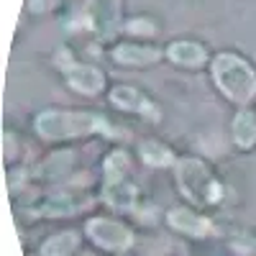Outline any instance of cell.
Returning a JSON list of instances; mask_svg holds the SVG:
<instances>
[{"mask_svg": "<svg viewBox=\"0 0 256 256\" xmlns=\"http://www.w3.org/2000/svg\"><path fill=\"white\" fill-rule=\"evenodd\" d=\"M212 80H216L218 90L230 100L246 108V105L256 98V70L251 62L238 56V54H218L212 59Z\"/></svg>", "mask_w": 256, "mask_h": 256, "instance_id": "cell-1", "label": "cell"}, {"mask_svg": "<svg viewBox=\"0 0 256 256\" xmlns=\"http://www.w3.org/2000/svg\"><path fill=\"white\" fill-rule=\"evenodd\" d=\"M36 131L46 141H67L88 134H113L105 118L77 110H44L36 116Z\"/></svg>", "mask_w": 256, "mask_h": 256, "instance_id": "cell-2", "label": "cell"}, {"mask_svg": "<svg viewBox=\"0 0 256 256\" xmlns=\"http://www.w3.org/2000/svg\"><path fill=\"white\" fill-rule=\"evenodd\" d=\"M177 184L182 195L195 205H212L223 198V184L210 172V166L200 159L177 162Z\"/></svg>", "mask_w": 256, "mask_h": 256, "instance_id": "cell-3", "label": "cell"}, {"mask_svg": "<svg viewBox=\"0 0 256 256\" xmlns=\"http://www.w3.org/2000/svg\"><path fill=\"white\" fill-rule=\"evenodd\" d=\"M84 230H88L90 241L98 248L108 251V254H123L134 244V233L128 230V226H123L113 218H92V220H88Z\"/></svg>", "mask_w": 256, "mask_h": 256, "instance_id": "cell-4", "label": "cell"}, {"mask_svg": "<svg viewBox=\"0 0 256 256\" xmlns=\"http://www.w3.org/2000/svg\"><path fill=\"white\" fill-rule=\"evenodd\" d=\"M59 70L67 77L70 88L82 95H98L105 88V74L98 67H92V64H77L70 59V54H67V64H62Z\"/></svg>", "mask_w": 256, "mask_h": 256, "instance_id": "cell-5", "label": "cell"}, {"mask_svg": "<svg viewBox=\"0 0 256 256\" xmlns=\"http://www.w3.org/2000/svg\"><path fill=\"white\" fill-rule=\"evenodd\" d=\"M92 28L100 38H113L120 26V0H88Z\"/></svg>", "mask_w": 256, "mask_h": 256, "instance_id": "cell-6", "label": "cell"}, {"mask_svg": "<svg viewBox=\"0 0 256 256\" xmlns=\"http://www.w3.org/2000/svg\"><path fill=\"white\" fill-rule=\"evenodd\" d=\"M110 102L116 108L126 110V113H138V116H148V118H159L154 102L148 100L141 90L131 88V84H118L110 90Z\"/></svg>", "mask_w": 256, "mask_h": 256, "instance_id": "cell-7", "label": "cell"}, {"mask_svg": "<svg viewBox=\"0 0 256 256\" xmlns=\"http://www.w3.org/2000/svg\"><path fill=\"white\" fill-rule=\"evenodd\" d=\"M166 223L172 226L174 230L184 233V236H192V238H205V236H210V230H212V223H210L205 216H200V212H192V210H187V208L169 210Z\"/></svg>", "mask_w": 256, "mask_h": 256, "instance_id": "cell-8", "label": "cell"}, {"mask_svg": "<svg viewBox=\"0 0 256 256\" xmlns=\"http://www.w3.org/2000/svg\"><path fill=\"white\" fill-rule=\"evenodd\" d=\"M162 56L164 54L156 46H146V44H118L113 49V59L120 67H148Z\"/></svg>", "mask_w": 256, "mask_h": 256, "instance_id": "cell-9", "label": "cell"}, {"mask_svg": "<svg viewBox=\"0 0 256 256\" xmlns=\"http://www.w3.org/2000/svg\"><path fill=\"white\" fill-rule=\"evenodd\" d=\"M166 59L180 64V67H187V70H198L208 62V52L202 44L198 41H172V44L166 46Z\"/></svg>", "mask_w": 256, "mask_h": 256, "instance_id": "cell-10", "label": "cell"}, {"mask_svg": "<svg viewBox=\"0 0 256 256\" xmlns=\"http://www.w3.org/2000/svg\"><path fill=\"white\" fill-rule=\"evenodd\" d=\"M233 141L244 152H251L256 146V113L254 110H238L233 118Z\"/></svg>", "mask_w": 256, "mask_h": 256, "instance_id": "cell-11", "label": "cell"}, {"mask_svg": "<svg viewBox=\"0 0 256 256\" xmlns=\"http://www.w3.org/2000/svg\"><path fill=\"white\" fill-rule=\"evenodd\" d=\"M102 198H105V202H108L110 208H116V210H134L138 192H136V184L120 180V182H113V184H105Z\"/></svg>", "mask_w": 256, "mask_h": 256, "instance_id": "cell-12", "label": "cell"}, {"mask_svg": "<svg viewBox=\"0 0 256 256\" xmlns=\"http://www.w3.org/2000/svg\"><path fill=\"white\" fill-rule=\"evenodd\" d=\"M77 248H80V233L62 230L41 244V256H72Z\"/></svg>", "mask_w": 256, "mask_h": 256, "instance_id": "cell-13", "label": "cell"}, {"mask_svg": "<svg viewBox=\"0 0 256 256\" xmlns=\"http://www.w3.org/2000/svg\"><path fill=\"white\" fill-rule=\"evenodd\" d=\"M138 154H141V159L148 166H169V164H174V154L159 141H144L138 146Z\"/></svg>", "mask_w": 256, "mask_h": 256, "instance_id": "cell-14", "label": "cell"}, {"mask_svg": "<svg viewBox=\"0 0 256 256\" xmlns=\"http://www.w3.org/2000/svg\"><path fill=\"white\" fill-rule=\"evenodd\" d=\"M128 154L126 152H113L102 164V172H105V184H113V182H120L126 180L128 174Z\"/></svg>", "mask_w": 256, "mask_h": 256, "instance_id": "cell-15", "label": "cell"}, {"mask_svg": "<svg viewBox=\"0 0 256 256\" xmlns=\"http://www.w3.org/2000/svg\"><path fill=\"white\" fill-rule=\"evenodd\" d=\"M77 208H80V202H74L70 195H52L38 205L36 212H41V216H70Z\"/></svg>", "mask_w": 256, "mask_h": 256, "instance_id": "cell-16", "label": "cell"}, {"mask_svg": "<svg viewBox=\"0 0 256 256\" xmlns=\"http://www.w3.org/2000/svg\"><path fill=\"white\" fill-rule=\"evenodd\" d=\"M64 162H72V154H70V152L54 154L44 166H41V169H44V177H49V180H59V177L70 169V164H64Z\"/></svg>", "mask_w": 256, "mask_h": 256, "instance_id": "cell-17", "label": "cell"}, {"mask_svg": "<svg viewBox=\"0 0 256 256\" xmlns=\"http://www.w3.org/2000/svg\"><path fill=\"white\" fill-rule=\"evenodd\" d=\"M128 31H131V34H154L156 28L152 26V20H144V18H134L131 24H128Z\"/></svg>", "mask_w": 256, "mask_h": 256, "instance_id": "cell-18", "label": "cell"}]
</instances>
